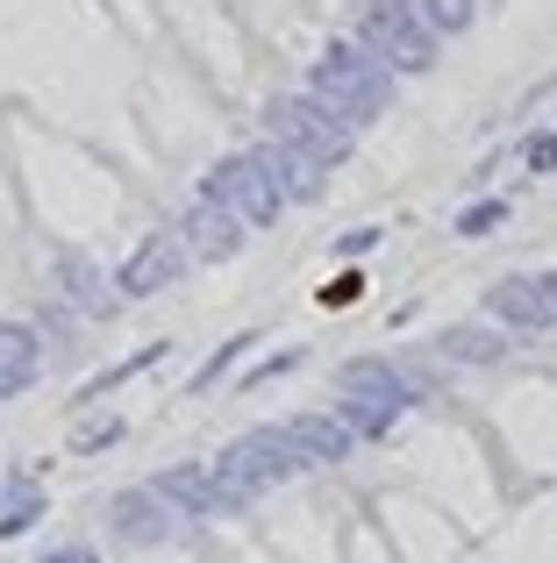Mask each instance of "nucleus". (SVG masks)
<instances>
[{
  "label": "nucleus",
  "mask_w": 557,
  "mask_h": 563,
  "mask_svg": "<svg viewBox=\"0 0 557 563\" xmlns=\"http://www.w3.org/2000/svg\"><path fill=\"white\" fill-rule=\"evenodd\" d=\"M393 79H401V71H393L386 57L372 51V43L336 36L329 51H321V65L307 71V93H315L321 108H336L350 129H364L372 114H386V108H393Z\"/></svg>",
  "instance_id": "f257e3e1"
},
{
  "label": "nucleus",
  "mask_w": 557,
  "mask_h": 563,
  "mask_svg": "<svg viewBox=\"0 0 557 563\" xmlns=\"http://www.w3.org/2000/svg\"><path fill=\"white\" fill-rule=\"evenodd\" d=\"M358 43H372L393 71H429L436 65V29L415 14V0H364Z\"/></svg>",
  "instance_id": "f03ea898"
},
{
  "label": "nucleus",
  "mask_w": 557,
  "mask_h": 563,
  "mask_svg": "<svg viewBox=\"0 0 557 563\" xmlns=\"http://www.w3.org/2000/svg\"><path fill=\"white\" fill-rule=\"evenodd\" d=\"M265 136L301 143L315 165H343L350 143H358V129H350L336 108H321L315 93H286V100H272V108H265Z\"/></svg>",
  "instance_id": "7ed1b4c3"
},
{
  "label": "nucleus",
  "mask_w": 557,
  "mask_h": 563,
  "mask_svg": "<svg viewBox=\"0 0 557 563\" xmlns=\"http://www.w3.org/2000/svg\"><path fill=\"white\" fill-rule=\"evenodd\" d=\"M200 200L229 207V214H237L243 229H272V214L286 207V192L272 186L265 157H258V151H243V157H222V165L208 172V186H200Z\"/></svg>",
  "instance_id": "20e7f679"
},
{
  "label": "nucleus",
  "mask_w": 557,
  "mask_h": 563,
  "mask_svg": "<svg viewBox=\"0 0 557 563\" xmlns=\"http://www.w3.org/2000/svg\"><path fill=\"white\" fill-rule=\"evenodd\" d=\"M186 243H179V229H157L151 243H136V257L122 264V278H114V286H122V300H151V292H165L172 278L186 272Z\"/></svg>",
  "instance_id": "39448f33"
},
{
  "label": "nucleus",
  "mask_w": 557,
  "mask_h": 563,
  "mask_svg": "<svg viewBox=\"0 0 557 563\" xmlns=\"http://www.w3.org/2000/svg\"><path fill=\"white\" fill-rule=\"evenodd\" d=\"M487 314L501 321V329H515V335H544L557 321V300H550L544 272L536 278H501V286H487Z\"/></svg>",
  "instance_id": "423d86ee"
},
{
  "label": "nucleus",
  "mask_w": 557,
  "mask_h": 563,
  "mask_svg": "<svg viewBox=\"0 0 557 563\" xmlns=\"http://www.w3.org/2000/svg\"><path fill=\"white\" fill-rule=\"evenodd\" d=\"M243 235H251V229H243L229 207H215V200H200L194 214L179 221V243H186V257H194V264H222V257H237Z\"/></svg>",
  "instance_id": "0eeeda50"
},
{
  "label": "nucleus",
  "mask_w": 557,
  "mask_h": 563,
  "mask_svg": "<svg viewBox=\"0 0 557 563\" xmlns=\"http://www.w3.org/2000/svg\"><path fill=\"white\" fill-rule=\"evenodd\" d=\"M179 521H186V514L172 507L157 485H136V493L114 499V536H122V542H165Z\"/></svg>",
  "instance_id": "6e6552de"
},
{
  "label": "nucleus",
  "mask_w": 557,
  "mask_h": 563,
  "mask_svg": "<svg viewBox=\"0 0 557 563\" xmlns=\"http://www.w3.org/2000/svg\"><path fill=\"white\" fill-rule=\"evenodd\" d=\"M258 157H265L272 186L286 192V200H315V192H321V172H329V165H315V157H307L301 143H278V136L258 143Z\"/></svg>",
  "instance_id": "1a4fd4ad"
},
{
  "label": "nucleus",
  "mask_w": 557,
  "mask_h": 563,
  "mask_svg": "<svg viewBox=\"0 0 557 563\" xmlns=\"http://www.w3.org/2000/svg\"><path fill=\"white\" fill-rule=\"evenodd\" d=\"M286 428H293V442H301L307 464H343V456L358 450V435H350L343 413H293Z\"/></svg>",
  "instance_id": "9d476101"
},
{
  "label": "nucleus",
  "mask_w": 557,
  "mask_h": 563,
  "mask_svg": "<svg viewBox=\"0 0 557 563\" xmlns=\"http://www.w3.org/2000/svg\"><path fill=\"white\" fill-rule=\"evenodd\" d=\"M336 385H343V393H358V399H393V407H415V385L393 372L386 357H350L343 372H336Z\"/></svg>",
  "instance_id": "9b49d317"
},
{
  "label": "nucleus",
  "mask_w": 557,
  "mask_h": 563,
  "mask_svg": "<svg viewBox=\"0 0 557 563\" xmlns=\"http://www.w3.org/2000/svg\"><path fill=\"white\" fill-rule=\"evenodd\" d=\"M157 493L172 499L179 514H222V499H215V471L208 464H179V471H157Z\"/></svg>",
  "instance_id": "f8f14e48"
},
{
  "label": "nucleus",
  "mask_w": 557,
  "mask_h": 563,
  "mask_svg": "<svg viewBox=\"0 0 557 563\" xmlns=\"http://www.w3.org/2000/svg\"><path fill=\"white\" fill-rule=\"evenodd\" d=\"M36 329H22V321H0V399L22 393L29 378H36Z\"/></svg>",
  "instance_id": "ddd939ff"
},
{
  "label": "nucleus",
  "mask_w": 557,
  "mask_h": 563,
  "mask_svg": "<svg viewBox=\"0 0 557 563\" xmlns=\"http://www.w3.org/2000/svg\"><path fill=\"white\" fill-rule=\"evenodd\" d=\"M336 413L350 421V435H386L401 407H393V399H358V393H343V407H336Z\"/></svg>",
  "instance_id": "4468645a"
},
{
  "label": "nucleus",
  "mask_w": 557,
  "mask_h": 563,
  "mask_svg": "<svg viewBox=\"0 0 557 563\" xmlns=\"http://www.w3.org/2000/svg\"><path fill=\"white\" fill-rule=\"evenodd\" d=\"M501 335H493V329H450L444 335V357H458V364H493V357H501Z\"/></svg>",
  "instance_id": "2eb2a0df"
},
{
  "label": "nucleus",
  "mask_w": 557,
  "mask_h": 563,
  "mask_svg": "<svg viewBox=\"0 0 557 563\" xmlns=\"http://www.w3.org/2000/svg\"><path fill=\"white\" fill-rule=\"evenodd\" d=\"M57 278H65V300L94 307V314H100V307H108V292H100V272H94V264H86V257H65V264H57Z\"/></svg>",
  "instance_id": "dca6fc26"
},
{
  "label": "nucleus",
  "mask_w": 557,
  "mask_h": 563,
  "mask_svg": "<svg viewBox=\"0 0 557 563\" xmlns=\"http://www.w3.org/2000/svg\"><path fill=\"white\" fill-rule=\"evenodd\" d=\"M415 14L436 29V43H444V36H465V29H472V0H415Z\"/></svg>",
  "instance_id": "f3484780"
},
{
  "label": "nucleus",
  "mask_w": 557,
  "mask_h": 563,
  "mask_svg": "<svg viewBox=\"0 0 557 563\" xmlns=\"http://www.w3.org/2000/svg\"><path fill=\"white\" fill-rule=\"evenodd\" d=\"M36 514H43V493H36V485H8V499H0V536H22Z\"/></svg>",
  "instance_id": "a211bd4d"
},
{
  "label": "nucleus",
  "mask_w": 557,
  "mask_h": 563,
  "mask_svg": "<svg viewBox=\"0 0 557 563\" xmlns=\"http://www.w3.org/2000/svg\"><path fill=\"white\" fill-rule=\"evenodd\" d=\"M501 221H507V200H479V207L458 214V235H487V229H501Z\"/></svg>",
  "instance_id": "6ab92c4d"
},
{
  "label": "nucleus",
  "mask_w": 557,
  "mask_h": 563,
  "mask_svg": "<svg viewBox=\"0 0 557 563\" xmlns=\"http://www.w3.org/2000/svg\"><path fill=\"white\" fill-rule=\"evenodd\" d=\"M522 165H529V172H557V129H536V136L522 143Z\"/></svg>",
  "instance_id": "aec40b11"
},
{
  "label": "nucleus",
  "mask_w": 557,
  "mask_h": 563,
  "mask_svg": "<svg viewBox=\"0 0 557 563\" xmlns=\"http://www.w3.org/2000/svg\"><path fill=\"white\" fill-rule=\"evenodd\" d=\"M108 442H122V421H86L72 435V450H108Z\"/></svg>",
  "instance_id": "412c9836"
},
{
  "label": "nucleus",
  "mask_w": 557,
  "mask_h": 563,
  "mask_svg": "<svg viewBox=\"0 0 557 563\" xmlns=\"http://www.w3.org/2000/svg\"><path fill=\"white\" fill-rule=\"evenodd\" d=\"M358 292H364V278H358V272H343V278H336L329 292H321V300H329V307H350V300H358Z\"/></svg>",
  "instance_id": "4be33fe9"
},
{
  "label": "nucleus",
  "mask_w": 557,
  "mask_h": 563,
  "mask_svg": "<svg viewBox=\"0 0 557 563\" xmlns=\"http://www.w3.org/2000/svg\"><path fill=\"white\" fill-rule=\"evenodd\" d=\"M43 563H94V550H79V542H72V550H51Z\"/></svg>",
  "instance_id": "5701e85b"
},
{
  "label": "nucleus",
  "mask_w": 557,
  "mask_h": 563,
  "mask_svg": "<svg viewBox=\"0 0 557 563\" xmlns=\"http://www.w3.org/2000/svg\"><path fill=\"white\" fill-rule=\"evenodd\" d=\"M544 286H550V300H557V272H544Z\"/></svg>",
  "instance_id": "b1692460"
}]
</instances>
